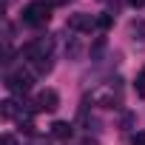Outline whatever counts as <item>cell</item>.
<instances>
[{
	"label": "cell",
	"mask_w": 145,
	"mask_h": 145,
	"mask_svg": "<svg viewBox=\"0 0 145 145\" xmlns=\"http://www.w3.org/2000/svg\"><path fill=\"white\" fill-rule=\"evenodd\" d=\"M51 51H54V40L51 37H34L31 43L23 46V57L26 63H31L37 71H48L51 68Z\"/></svg>",
	"instance_id": "obj_1"
},
{
	"label": "cell",
	"mask_w": 145,
	"mask_h": 145,
	"mask_svg": "<svg viewBox=\"0 0 145 145\" xmlns=\"http://www.w3.org/2000/svg\"><path fill=\"white\" fill-rule=\"evenodd\" d=\"M48 20H51V6L46 3V0H31V3L23 9V23H26V26L40 29V26H46Z\"/></svg>",
	"instance_id": "obj_2"
},
{
	"label": "cell",
	"mask_w": 145,
	"mask_h": 145,
	"mask_svg": "<svg viewBox=\"0 0 145 145\" xmlns=\"http://www.w3.org/2000/svg\"><path fill=\"white\" fill-rule=\"evenodd\" d=\"M94 105H100V108H117L120 105V86L117 83H103V86H97L94 91H91V97H88Z\"/></svg>",
	"instance_id": "obj_3"
},
{
	"label": "cell",
	"mask_w": 145,
	"mask_h": 145,
	"mask_svg": "<svg viewBox=\"0 0 145 145\" xmlns=\"http://www.w3.org/2000/svg\"><path fill=\"white\" fill-rule=\"evenodd\" d=\"M31 83H34V74L29 68H17V71H12V74L6 77V88L14 91V94H26L31 88Z\"/></svg>",
	"instance_id": "obj_4"
},
{
	"label": "cell",
	"mask_w": 145,
	"mask_h": 145,
	"mask_svg": "<svg viewBox=\"0 0 145 145\" xmlns=\"http://www.w3.org/2000/svg\"><path fill=\"white\" fill-rule=\"evenodd\" d=\"M60 108V94L54 91V88H46V91H40L37 94V100H34V111H57Z\"/></svg>",
	"instance_id": "obj_5"
},
{
	"label": "cell",
	"mask_w": 145,
	"mask_h": 145,
	"mask_svg": "<svg viewBox=\"0 0 145 145\" xmlns=\"http://www.w3.org/2000/svg\"><path fill=\"white\" fill-rule=\"evenodd\" d=\"M68 29H71V31H80V34H88V31H94V29H97V17H91V14L80 12V14H74V17L68 20Z\"/></svg>",
	"instance_id": "obj_6"
},
{
	"label": "cell",
	"mask_w": 145,
	"mask_h": 145,
	"mask_svg": "<svg viewBox=\"0 0 145 145\" xmlns=\"http://www.w3.org/2000/svg\"><path fill=\"white\" fill-rule=\"evenodd\" d=\"M20 114H23V108H17L14 100H6V103H3V117H6V120H17Z\"/></svg>",
	"instance_id": "obj_7"
},
{
	"label": "cell",
	"mask_w": 145,
	"mask_h": 145,
	"mask_svg": "<svg viewBox=\"0 0 145 145\" xmlns=\"http://www.w3.org/2000/svg\"><path fill=\"white\" fill-rule=\"evenodd\" d=\"M51 137L68 139V137H71V125H68V122H54V125H51Z\"/></svg>",
	"instance_id": "obj_8"
},
{
	"label": "cell",
	"mask_w": 145,
	"mask_h": 145,
	"mask_svg": "<svg viewBox=\"0 0 145 145\" xmlns=\"http://www.w3.org/2000/svg\"><path fill=\"white\" fill-rule=\"evenodd\" d=\"M131 34H134V40H145V20H134L131 23Z\"/></svg>",
	"instance_id": "obj_9"
},
{
	"label": "cell",
	"mask_w": 145,
	"mask_h": 145,
	"mask_svg": "<svg viewBox=\"0 0 145 145\" xmlns=\"http://www.w3.org/2000/svg\"><path fill=\"white\" fill-rule=\"evenodd\" d=\"M131 145H145V131H137L131 137Z\"/></svg>",
	"instance_id": "obj_10"
},
{
	"label": "cell",
	"mask_w": 145,
	"mask_h": 145,
	"mask_svg": "<svg viewBox=\"0 0 145 145\" xmlns=\"http://www.w3.org/2000/svg\"><path fill=\"white\" fill-rule=\"evenodd\" d=\"M97 26H100V29H108V26H111V14H103V17H97Z\"/></svg>",
	"instance_id": "obj_11"
},
{
	"label": "cell",
	"mask_w": 145,
	"mask_h": 145,
	"mask_svg": "<svg viewBox=\"0 0 145 145\" xmlns=\"http://www.w3.org/2000/svg\"><path fill=\"white\" fill-rule=\"evenodd\" d=\"M0 145H17V139H14V137H12V134H6V137H3V139H0Z\"/></svg>",
	"instance_id": "obj_12"
},
{
	"label": "cell",
	"mask_w": 145,
	"mask_h": 145,
	"mask_svg": "<svg viewBox=\"0 0 145 145\" xmlns=\"http://www.w3.org/2000/svg\"><path fill=\"white\" fill-rule=\"evenodd\" d=\"M65 3H68V0H48V6H51V9H54V6H65Z\"/></svg>",
	"instance_id": "obj_13"
},
{
	"label": "cell",
	"mask_w": 145,
	"mask_h": 145,
	"mask_svg": "<svg viewBox=\"0 0 145 145\" xmlns=\"http://www.w3.org/2000/svg\"><path fill=\"white\" fill-rule=\"evenodd\" d=\"M128 3H131L134 9H139V6H145V0H128Z\"/></svg>",
	"instance_id": "obj_14"
}]
</instances>
